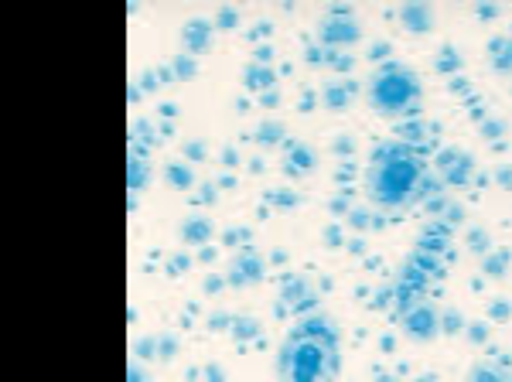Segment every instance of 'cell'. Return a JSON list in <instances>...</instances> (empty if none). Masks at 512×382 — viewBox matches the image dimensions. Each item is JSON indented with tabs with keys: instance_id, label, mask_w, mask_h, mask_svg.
<instances>
[{
	"instance_id": "6",
	"label": "cell",
	"mask_w": 512,
	"mask_h": 382,
	"mask_svg": "<svg viewBox=\"0 0 512 382\" xmlns=\"http://www.w3.org/2000/svg\"><path fill=\"white\" fill-rule=\"evenodd\" d=\"M468 382H512V372L506 369V365L482 362V365H475V372Z\"/></svg>"
},
{
	"instance_id": "5",
	"label": "cell",
	"mask_w": 512,
	"mask_h": 382,
	"mask_svg": "<svg viewBox=\"0 0 512 382\" xmlns=\"http://www.w3.org/2000/svg\"><path fill=\"white\" fill-rule=\"evenodd\" d=\"M403 325L414 338H434L437 335V311L427 301H417V304H407V318Z\"/></svg>"
},
{
	"instance_id": "4",
	"label": "cell",
	"mask_w": 512,
	"mask_h": 382,
	"mask_svg": "<svg viewBox=\"0 0 512 382\" xmlns=\"http://www.w3.org/2000/svg\"><path fill=\"white\" fill-rule=\"evenodd\" d=\"M355 38H359V24L345 11H332L321 21V41L325 45H352Z\"/></svg>"
},
{
	"instance_id": "7",
	"label": "cell",
	"mask_w": 512,
	"mask_h": 382,
	"mask_svg": "<svg viewBox=\"0 0 512 382\" xmlns=\"http://www.w3.org/2000/svg\"><path fill=\"white\" fill-rule=\"evenodd\" d=\"M127 382H144V372H140V369H130V376H127Z\"/></svg>"
},
{
	"instance_id": "1",
	"label": "cell",
	"mask_w": 512,
	"mask_h": 382,
	"mask_svg": "<svg viewBox=\"0 0 512 382\" xmlns=\"http://www.w3.org/2000/svg\"><path fill=\"white\" fill-rule=\"evenodd\" d=\"M338 369V331L328 318H304L277 355L280 382H332Z\"/></svg>"
},
{
	"instance_id": "2",
	"label": "cell",
	"mask_w": 512,
	"mask_h": 382,
	"mask_svg": "<svg viewBox=\"0 0 512 382\" xmlns=\"http://www.w3.org/2000/svg\"><path fill=\"white\" fill-rule=\"evenodd\" d=\"M424 161L403 144H386L373 154V168H369V195L373 202L386 209H400L417 195L424 185Z\"/></svg>"
},
{
	"instance_id": "3",
	"label": "cell",
	"mask_w": 512,
	"mask_h": 382,
	"mask_svg": "<svg viewBox=\"0 0 512 382\" xmlns=\"http://www.w3.org/2000/svg\"><path fill=\"white\" fill-rule=\"evenodd\" d=\"M369 96H373V103L383 113H390V116L407 113L410 106L417 103V96H420L417 76L410 69H403V65H383V69L373 76Z\"/></svg>"
}]
</instances>
